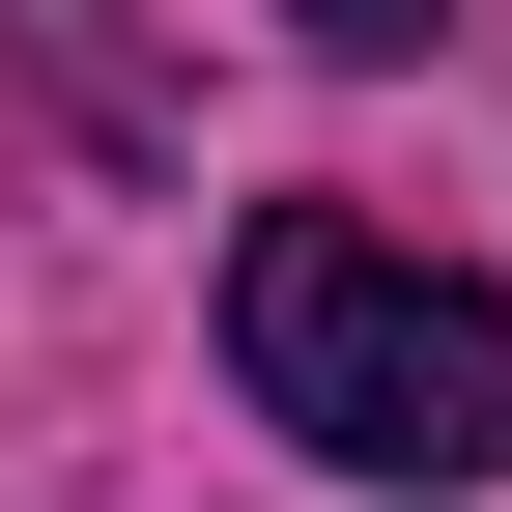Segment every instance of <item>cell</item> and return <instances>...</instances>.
<instances>
[{"mask_svg": "<svg viewBox=\"0 0 512 512\" xmlns=\"http://www.w3.org/2000/svg\"><path fill=\"white\" fill-rule=\"evenodd\" d=\"M228 370H256V427L342 456V484H484V456H512V285L342 228V200H256V256H228Z\"/></svg>", "mask_w": 512, "mask_h": 512, "instance_id": "6da1fadb", "label": "cell"}, {"mask_svg": "<svg viewBox=\"0 0 512 512\" xmlns=\"http://www.w3.org/2000/svg\"><path fill=\"white\" fill-rule=\"evenodd\" d=\"M285 29H313V57H427L456 0H285Z\"/></svg>", "mask_w": 512, "mask_h": 512, "instance_id": "7a4b0ae2", "label": "cell"}]
</instances>
